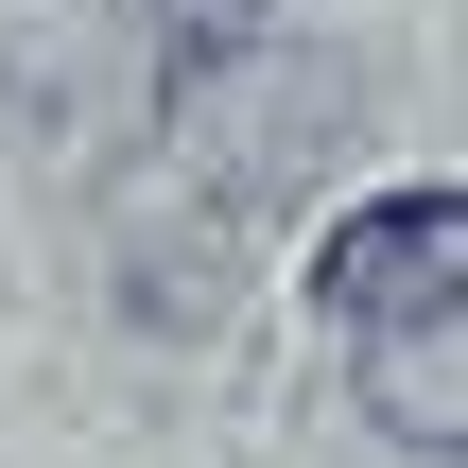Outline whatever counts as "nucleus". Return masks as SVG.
<instances>
[{"mask_svg":"<svg viewBox=\"0 0 468 468\" xmlns=\"http://www.w3.org/2000/svg\"><path fill=\"white\" fill-rule=\"evenodd\" d=\"M139 104H156L139 0H0V156L87 174V156H122Z\"/></svg>","mask_w":468,"mask_h":468,"instance_id":"nucleus-1","label":"nucleus"},{"mask_svg":"<svg viewBox=\"0 0 468 468\" xmlns=\"http://www.w3.org/2000/svg\"><path fill=\"white\" fill-rule=\"evenodd\" d=\"M261 17H278V0H139L156 69H208V52H261Z\"/></svg>","mask_w":468,"mask_h":468,"instance_id":"nucleus-4","label":"nucleus"},{"mask_svg":"<svg viewBox=\"0 0 468 468\" xmlns=\"http://www.w3.org/2000/svg\"><path fill=\"white\" fill-rule=\"evenodd\" d=\"M365 417H382L399 452H468V295L365 347Z\"/></svg>","mask_w":468,"mask_h":468,"instance_id":"nucleus-3","label":"nucleus"},{"mask_svg":"<svg viewBox=\"0 0 468 468\" xmlns=\"http://www.w3.org/2000/svg\"><path fill=\"white\" fill-rule=\"evenodd\" d=\"M313 295L382 347V330H417V313H452L468 295V191H365L330 243H313Z\"/></svg>","mask_w":468,"mask_h":468,"instance_id":"nucleus-2","label":"nucleus"}]
</instances>
